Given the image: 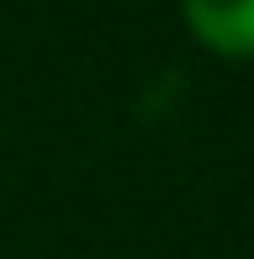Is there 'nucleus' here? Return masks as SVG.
Listing matches in <instances>:
<instances>
[{
    "instance_id": "obj_1",
    "label": "nucleus",
    "mask_w": 254,
    "mask_h": 259,
    "mask_svg": "<svg viewBox=\"0 0 254 259\" xmlns=\"http://www.w3.org/2000/svg\"><path fill=\"white\" fill-rule=\"evenodd\" d=\"M191 37L217 58H254V0H180Z\"/></svg>"
}]
</instances>
